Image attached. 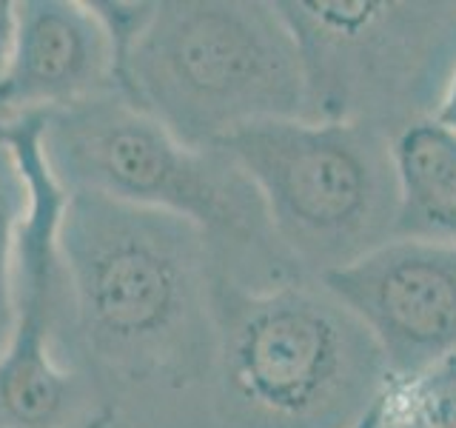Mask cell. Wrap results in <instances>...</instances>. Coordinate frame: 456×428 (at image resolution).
Returning <instances> with one entry per match:
<instances>
[{"instance_id": "6da1fadb", "label": "cell", "mask_w": 456, "mask_h": 428, "mask_svg": "<svg viewBox=\"0 0 456 428\" xmlns=\"http://www.w3.org/2000/svg\"><path fill=\"white\" fill-rule=\"evenodd\" d=\"M57 240L77 349L111 403L140 385L208 380L214 251L194 223L69 192Z\"/></svg>"}, {"instance_id": "7a4b0ae2", "label": "cell", "mask_w": 456, "mask_h": 428, "mask_svg": "<svg viewBox=\"0 0 456 428\" xmlns=\"http://www.w3.org/2000/svg\"><path fill=\"white\" fill-rule=\"evenodd\" d=\"M217 428H356L391 371L368 328L317 277L240 280L214 260Z\"/></svg>"}, {"instance_id": "3957f363", "label": "cell", "mask_w": 456, "mask_h": 428, "mask_svg": "<svg viewBox=\"0 0 456 428\" xmlns=\"http://www.w3.org/2000/svg\"><path fill=\"white\" fill-rule=\"evenodd\" d=\"M120 95L194 149L305 118V71L277 4L160 0L118 54Z\"/></svg>"}, {"instance_id": "277c9868", "label": "cell", "mask_w": 456, "mask_h": 428, "mask_svg": "<svg viewBox=\"0 0 456 428\" xmlns=\"http://www.w3.org/2000/svg\"><path fill=\"white\" fill-rule=\"evenodd\" d=\"M40 140L66 192H94L189 220L223 268L248 254L294 266L274 240L260 192L232 154L185 146L120 92L46 114Z\"/></svg>"}, {"instance_id": "5b68a950", "label": "cell", "mask_w": 456, "mask_h": 428, "mask_svg": "<svg viewBox=\"0 0 456 428\" xmlns=\"http://www.w3.org/2000/svg\"><path fill=\"white\" fill-rule=\"evenodd\" d=\"M217 149L260 192L274 240L299 275L346 268L396 237L391 135L374 120H268Z\"/></svg>"}, {"instance_id": "8992f818", "label": "cell", "mask_w": 456, "mask_h": 428, "mask_svg": "<svg viewBox=\"0 0 456 428\" xmlns=\"http://www.w3.org/2000/svg\"><path fill=\"white\" fill-rule=\"evenodd\" d=\"M43 118L0 128V143L23 171L28 206L18 232L12 285V332L0 351V428H106L118 417L86 368L71 317L61 254L69 192L43 152Z\"/></svg>"}, {"instance_id": "52a82bcc", "label": "cell", "mask_w": 456, "mask_h": 428, "mask_svg": "<svg viewBox=\"0 0 456 428\" xmlns=\"http://www.w3.org/2000/svg\"><path fill=\"white\" fill-rule=\"evenodd\" d=\"M305 71V118L360 120V106L394 97L425 61L442 14L388 0H277Z\"/></svg>"}, {"instance_id": "ba28073f", "label": "cell", "mask_w": 456, "mask_h": 428, "mask_svg": "<svg viewBox=\"0 0 456 428\" xmlns=\"http://www.w3.org/2000/svg\"><path fill=\"white\" fill-rule=\"evenodd\" d=\"M317 280L377 340L391 383L456 354V243L394 237Z\"/></svg>"}, {"instance_id": "9c48e42d", "label": "cell", "mask_w": 456, "mask_h": 428, "mask_svg": "<svg viewBox=\"0 0 456 428\" xmlns=\"http://www.w3.org/2000/svg\"><path fill=\"white\" fill-rule=\"evenodd\" d=\"M14 12V49L0 95L6 126L120 92L118 52L92 4L18 0Z\"/></svg>"}, {"instance_id": "30bf717a", "label": "cell", "mask_w": 456, "mask_h": 428, "mask_svg": "<svg viewBox=\"0 0 456 428\" xmlns=\"http://www.w3.org/2000/svg\"><path fill=\"white\" fill-rule=\"evenodd\" d=\"M399 218L396 237L456 243V135L428 114L391 135Z\"/></svg>"}, {"instance_id": "8fae6325", "label": "cell", "mask_w": 456, "mask_h": 428, "mask_svg": "<svg viewBox=\"0 0 456 428\" xmlns=\"http://www.w3.org/2000/svg\"><path fill=\"white\" fill-rule=\"evenodd\" d=\"M377 428H456V354L394 380L382 394Z\"/></svg>"}, {"instance_id": "7c38bea8", "label": "cell", "mask_w": 456, "mask_h": 428, "mask_svg": "<svg viewBox=\"0 0 456 428\" xmlns=\"http://www.w3.org/2000/svg\"><path fill=\"white\" fill-rule=\"evenodd\" d=\"M28 189L14 152L0 143V351L12 332V285H14V251L18 232L26 218Z\"/></svg>"}, {"instance_id": "4fadbf2b", "label": "cell", "mask_w": 456, "mask_h": 428, "mask_svg": "<svg viewBox=\"0 0 456 428\" xmlns=\"http://www.w3.org/2000/svg\"><path fill=\"white\" fill-rule=\"evenodd\" d=\"M428 118L434 123H439L442 128H448V132L456 135V63L451 66V71L442 80L439 92L434 97V106L425 111Z\"/></svg>"}, {"instance_id": "5bb4252c", "label": "cell", "mask_w": 456, "mask_h": 428, "mask_svg": "<svg viewBox=\"0 0 456 428\" xmlns=\"http://www.w3.org/2000/svg\"><path fill=\"white\" fill-rule=\"evenodd\" d=\"M14 23H18V12H14L12 0H0V95H4V83L9 75L12 49H14ZM4 111H0V128H4Z\"/></svg>"}, {"instance_id": "9a60e30c", "label": "cell", "mask_w": 456, "mask_h": 428, "mask_svg": "<svg viewBox=\"0 0 456 428\" xmlns=\"http://www.w3.org/2000/svg\"><path fill=\"white\" fill-rule=\"evenodd\" d=\"M379 417H382V397L374 403V408H370L365 417L356 423V428H377L379 425Z\"/></svg>"}]
</instances>
